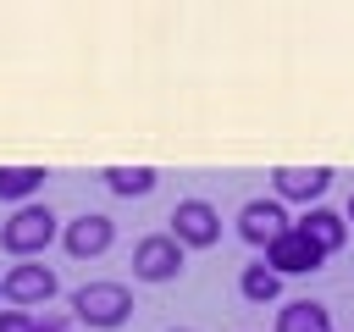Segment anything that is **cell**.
<instances>
[{
    "label": "cell",
    "mask_w": 354,
    "mask_h": 332,
    "mask_svg": "<svg viewBox=\"0 0 354 332\" xmlns=\"http://www.w3.org/2000/svg\"><path fill=\"white\" fill-rule=\"evenodd\" d=\"M61 238V221H55V210L50 205H17L6 221H0V249L6 255H17V260H39L50 243Z\"/></svg>",
    "instance_id": "cell-1"
},
{
    "label": "cell",
    "mask_w": 354,
    "mask_h": 332,
    "mask_svg": "<svg viewBox=\"0 0 354 332\" xmlns=\"http://www.w3.org/2000/svg\"><path fill=\"white\" fill-rule=\"evenodd\" d=\"M127 315H133L127 282H83V288L72 293V321H83V326H94V332H111V326H122Z\"/></svg>",
    "instance_id": "cell-2"
},
{
    "label": "cell",
    "mask_w": 354,
    "mask_h": 332,
    "mask_svg": "<svg viewBox=\"0 0 354 332\" xmlns=\"http://www.w3.org/2000/svg\"><path fill=\"white\" fill-rule=\"evenodd\" d=\"M55 293H61V277H55V266H44V260H17V266L0 277V299H6L11 310L50 304Z\"/></svg>",
    "instance_id": "cell-3"
},
{
    "label": "cell",
    "mask_w": 354,
    "mask_h": 332,
    "mask_svg": "<svg viewBox=\"0 0 354 332\" xmlns=\"http://www.w3.org/2000/svg\"><path fill=\"white\" fill-rule=\"evenodd\" d=\"M183 266H188V249L171 232H149L133 243V277L138 282H177Z\"/></svg>",
    "instance_id": "cell-4"
},
{
    "label": "cell",
    "mask_w": 354,
    "mask_h": 332,
    "mask_svg": "<svg viewBox=\"0 0 354 332\" xmlns=\"http://www.w3.org/2000/svg\"><path fill=\"white\" fill-rule=\"evenodd\" d=\"M166 221H171L166 232H171L183 249H210V243H221V210H216L210 199H177Z\"/></svg>",
    "instance_id": "cell-5"
},
{
    "label": "cell",
    "mask_w": 354,
    "mask_h": 332,
    "mask_svg": "<svg viewBox=\"0 0 354 332\" xmlns=\"http://www.w3.org/2000/svg\"><path fill=\"white\" fill-rule=\"evenodd\" d=\"M288 227H293V216H288V205H282L277 194H271V199H249V205L238 210V238H243V243H254L260 255H266Z\"/></svg>",
    "instance_id": "cell-6"
},
{
    "label": "cell",
    "mask_w": 354,
    "mask_h": 332,
    "mask_svg": "<svg viewBox=\"0 0 354 332\" xmlns=\"http://www.w3.org/2000/svg\"><path fill=\"white\" fill-rule=\"evenodd\" d=\"M111 243H116V221L100 216V210H83V216H72V221L61 227V249H66L72 260H100Z\"/></svg>",
    "instance_id": "cell-7"
},
{
    "label": "cell",
    "mask_w": 354,
    "mask_h": 332,
    "mask_svg": "<svg viewBox=\"0 0 354 332\" xmlns=\"http://www.w3.org/2000/svg\"><path fill=\"white\" fill-rule=\"evenodd\" d=\"M326 188H332V166H277V172H271V194H277L282 205L293 199V205L310 210V205L326 199Z\"/></svg>",
    "instance_id": "cell-8"
},
{
    "label": "cell",
    "mask_w": 354,
    "mask_h": 332,
    "mask_svg": "<svg viewBox=\"0 0 354 332\" xmlns=\"http://www.w3.org/2000/svg\"><path fill=\"white\" fill-rule=\"evenodd\" d=\"M260 260H266L277 277H310V271H321V266H326V255H321V249H315L299 227H288V232H282V238H277Z\"/></svg>",
    "instance_id": "cell-9"
},
{
    "label": "cell",
    "mask_w": 354,
    "mask_h": 332,
    "mask_svg": "<svg viewBox=\"0 0 354 332\" xmlns=\"http://www.w3.org/2000/svg\"><path fill=\"white\" fill-rule=\"evenodd\" d=\"M293 227H299L321 255H337V249L348 243V216H343V210H326V205H310Z\"/></svg>",
    "instance_id": "cell-10"
},
{
    "label": "cell",
    "mask_w": 354,
    "mask_h": 332,
    "mask_svg": "<svg viewBox=\"0 0 354 332\" xmlns=\"http://www.w3.org/2000/svg\"><path fill=\"white\" fill-rule=\"evenodd\" d=\"M277 332H332V310L321 299H288L277 310Z\"/></svg>",
    "instance_id": "cell-11"
},
{
    "label": "cell",
    "mask_w": 354,
    "mask_h": 332,
    "mask_svg": "<svg viewBox=\"0 0 354 332\" xmlns=\"http://www.w3.org/2000/svg\"><path fill=\"white\" fill-rule=\"evenodd\" d=\"M100 177H105V188L122 194V199H144V194H155V183H160L155 166H105Z\"/></svg>",
    "instance_id": "cell-12"
},
{
    "label": "cell",
    "mask_w": 354,
    "mask_h": 332,
    "mask_svg": "<svg viewBox=\"0 0 354 332\" xmlns=\"http://www.w3.org/2000/svg\"><path fill=\"white\" fill-rule=\"evenodd\" d=\"M238 293H243L249 304H277V299H282V277H277L266 260H254V266L238 271Z\"/></svg>",
    "instance_id": "cell-13"
},
{
    "label": "cell",
    "mask_w": 354,
    "mask_h": 332,
    "mask_svg": "<svg viewBox=\"0 0 354 332\" xmlns=\"http://www.w3.org/2000/svg\"><path fill=\"white\" fill-rule=\"evenodd\" d=\"M44 166H0V199L11 205H33V194L44 188Z\"/></svg>",
    "instance_id": "cell-14"
},
{
    "label": "cell",
    "mask_w": 354,
    "mask_h": 332,
    "mask_svg": "<svg viewBox=\"0 0 354 332\" xmlns=\"http://www.w3.org/2000/svg\"><path fill=\"white\" fill-rule=\"evenodd\" d=\"M0 332H39V315H28V310H0Z\"/></svg>",
    "instance_id": "cell-15"
},
{
    "label": "cell",
    "mask_w": 354,
    "mask_h": 332,
    "mask_svg": "<svg viewBox=\"0 0 354 332\" xmlns=\"http://www.w3.org/2000/svg\"><path fill=\"white\" fill-rule=\"evenodd\" d=\"M39 332H66V315H44V321H39Z\"/></svg>",
    "instance_id": "cell-16"
},
{
    "label": "cell",
    "mask_w": 354,
    "mask_h": 332,
    "mask_svg": "<svg viewBox=\"0 0 354 332\" xmlns=\"http://www.w3.org/2000/svg\"><path fill=\"white\" fill-rule=\"evenodd\" d=\"M343 216H348V227H354V194H348V210H343Z\"/></svg>",
    "instance_id": "cell-17"
},
{
    "label": "cell",
    "mask_w": 354,
    "mask_h": 332,
    "mask_svg": "<svg viewBox=\"0 0 354 332\" xmlns=\"http://www.w3.org/2000/svg\"><path fill=\"white\" fill-rule=\"evenodd\" d=\"M166 332H194V326H166Z\"/></svg>",
    "instance_id": "cell-18"
}]
</instances>
